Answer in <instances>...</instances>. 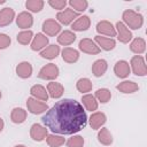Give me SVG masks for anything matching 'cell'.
Instances as JSON below:
<instances>
[{
	"instance_id": "1",
	"label": "cell",
	"mask_w": 147,
	"mask_h": 147,
	"mask_svg": "<svg viewBox=\"0 0 147 147\" xmlns=\"http://www.w3.org/2000/svg\"><path fill=\"white\" fill-rule=\"evenodd\" d=\"M41 121L53 133L74 134L86 126L87 116L78 101L63 99L57 101L52 108H48Z\"/></svg>"
},
{
	"instance_id": "2",
	"label": "cell",
	"mask_w": 147,
	"mask_h": 147,
	"mask_svg": "<svg viewBox=\"0 0 147 147\" xmlns=\"http://www.w3.org/2000/svg\"><path fill=\"white\" fill-rule=\"evenodd\" d=\"M122 18H123V23L124 25L132 30H138L144 24V16L132 9H126L123 11L122 14Z\"/></svg>"
},
{
	"instance_id": "3",
	"label": "cell",
	"mask_w": 147,
	"mask_h": 147,
	"mask_svg": "<svg viewBox=\"0 0 147 147\" xmlns=\"http://www.w3.org/2000/svg\"><path fill=\"white\" fill-rule=\"evenodd\" d=\"M130 69H132V72L136 76H146L147 75V67L145 63V59L141 55H134L132 56L130 61Z\"/></svg>"
},
{
	"instance_id": "4",
	"label": "cell",
	"mask_w": 147,
	"mask_h": 147,
	"mask_svg": "<svg viewBox=\"0 0 147 147\" xmlns=\"http://www.w3.org/2000/svg\"><path fill=\"white\" fill-rule=\"evenodd\" d=\"M59 68L56 64L54 63H48L46 65H44L40 70H39V74H38V77L41 78V79H45V80H53V79H56L57 76H59Z\"/></svg>"
},
{
	"instance_id": "5",
	"label": "cell",
	"mask_w": 147,
	"mask_h": 147,
	"mask_svg": "<svg viewBox=\"0 0 147 147\" xmlns=\"http://www.w3.org/2000/svg\"><path fill=\"white\" fill-rule=\"evenodd\" d=\"M26 107H28V110L31 113V114H34V115H38V114H42L45 111L48 110V106L46 102H42V101H38L37 99L34 98H28L26 100Z\"/></svg>"
},
{
	"instance_id": "6",
	"label": "cell",
	"mask_w": 147,
	"mask_h": 147,
	"mask_svg": "<svg viewBox=\"0 0 147 147\" xmlns=\"http://www.w3.org/2000/svg\"><path fill=\"white\" fill-rule=\"evenodd\" d=\"M78 47L83 53L91 54V55H96V54H99L101 52V48L92 39H88V38H83L79 41Z\"/></svg>"
},
{
	"instance_id": "7",
	"label": "cell",
	"mask_w": 147,
	"mask_h": 147,
	"mask_svg": "<svg viewBox=\"0 0 147 147\" xmlns=\"http://www.w3.org/2000/svg\"><path fill=\"white\" fill-rule=\"evenodd\" d=\"M79 16H78V13H76L74 9H71V8H65V9H63V10H61V11H59L57 14H56V18H57V21L61 23V24H63V25H69V24H71L72 22H74V20L75 18H78Z\"/></svg>"
},
{
	"instance_id": "8",
	"label": "cell",
	"mask_w": 147,
	"mask_h": 147,
	"mask_svg": "<svg viewBox=\"0 0 147 147\" xmlns=\"http://www.w3.org/2000/svg\"><path fill=\"white\" fill-rule=\"evenodd\" d=\"M115 30H116V36H117V39L121 41V42H123V44H127L129 41H131V39H132V32L124 25V23L123 22H121V21H118L117 23H116V28H115Z\"/></svg>"
},
{
	"instance_id": "9",
	"label": "cell",
	"mask_w": 147,
	"mask_h": 147,
	"mask_svg": "<svg viewBox=\"0 0 147 147\" xmlns=\"http://www.w3.org/2000/svg\"><path fill=\"white\" fill-rule=\"evenodd\" d=\"M61 29V24L53 18H48L42 23V31L49 37H55L56 34H59Z\"/></svg>"
},
{
	"instance_id": "10",
	"label": "cell",
	"mask_w": 147,
	"mask_h": 147,
	"mask_svg": "<svg viewBox=\"0 0 147 147\" xmlns=\"http://www.w3.org/2000/svg\"><path fill=\"white\" fill-rule=\"evenodd\" d=\"M48 132L46 126H42L38 123H34L31 125L30 127V137L34 140V141H42L44 139H46Z\"/></svg>"
},
{
	"instance_id": "11",
	"label": "cell",
	"mask_w": 147,
	"mask_h": 147,
	"mask_svg": "<svg viewBox=\"0 0 147 147\" xmlns=\"http://www.w3.org/2000/svg\"><path fill=\"white\" fill-rule=\"evenodd\" d=\"M107 121V116L105 113L102 111H95L93 113L90 118H88V123H90V126L93 129V130H99Z\"/></svg>"
},
{
	"instance_id": "12",
	"label": "cell",
	"mask_w": 147,
	"mask_h": 147,
	"mask_svg": "<svg viewBox=\"0 0 147 147\" xmlns=\"http://www.w3.org/2000/svg\"><path fill=\"white\" fill-rule=\"evenodd\" d=\"M16 24L20 29H29L33 24V17L29 11H22L16 17Z\"/></svg>"
},
{
	"instance_id": "13",
	"label": "cell",
	"mask_w": 147,
	"mask_h": 147,
	"mask_svg": "<svg viewBox=\"0 0 147 147\" xmlns=\"http://www.w3.org/2000/svg\"><path fill=\"white\" fill-rule=\"evenodd\" d=\"M114 72L117 77L119 78H126L130 72H131V69H130V64L127 61L125 60H119L115 63L114 65Z\"/></svg>"
},
{
	"instance_id": "14",
	"label": "cell",
	"mask_w": 147,
	"mask_h": 147,
	"mask_svg": "<svg viewBox=\"0 0 147 147\" xmlns=\"http://www.w3.org/2000/svg\"><path fill=\"white\" fill-rule=\"evenodd\" d=\"M47 93L52 99H60L64 93V87L61 83L51 82L47 84Z\"/></svg>"
},
{
	"instance_id": "15",
	"label": "cell",
	"mask_w": 147,
	"mask_h": 147,
	"mask_svg": "<svg viewBox=\"0 0 147 147\" xmlns=\"http://www.w3.org/2000/svg\"><path fill=\"white\" fill-rule=\"evenodd\" d=\"M96 31L100 34H105L108 37H116V30L109 21H100L96 24Z\"/></svg>"
},
{
	"instance_id": "16",
	"label": "cell",
	"mask_w": 147,
	"mask_h": 147,
	"mask_svg": "<svg viewBox=\"0 0 147 147\" xmlns=\"http://www.w3.org/2000/svg\"><path fill=\"white\" fill-rule=\"evenodd\" d=\"M48 45V38L46 37V34L44 33H37L32 41H31V49L37 52V51H41L44 48H46V46Z\"/></svg>"
},
{
	"instance_id": "17",
	"label": "cell",
	"mask_w": 147,
	"mask_h": 147,
	"mask_svg": "<svg viewBox=\"0 0 147 147\" xmlns=\"http://www.w3.org/2000/svg\"><path fill=\"white\" fill-rule=\"evenodd\" d=\"M15 18V11L10 7H6L0 10V28L9 25Z\"/></svg>"
},
{
	"instance_id": "18",
	"label": "cell",
	"mask_w": 147,
	"mask_h": 147,
	"mask_svg": "<svg viewBox=\"0 0 147 147\" xmlns=\"http://www.w3.org/2000/svg\"><path fill=\"white\" fill-rule=\"evenodd\" d=\"M90 26H91V20H90V17L87 15L79 16L71 24V29L74 31H86V30H88Z\"/></svg>"
},
{
	"instance_id": "19",
	"label": "cell",
	"mask_w": 147,
	"mask_h": 147,
	"mask_svg": "<svg viewBox=\"0 0 147 147\" xmlns=\"http://www.w3.org/2000/svg\"><path fill=\"white\" fill-rule=\"evenodd\" d=\"M95 44H98L99 47H101L103 51H111L116 46V41L113 38H107V37H101V36H95L94 40Z\"/></svg>"
},
{
	"instance_id": "20",
	"label": "cell",
	"mask_w": 147,
	"mask_h": 147,
	"mask_svg": "<svg viewBox=\"0 0 147 147\" xmlns=\"http://www.w3.org/2000/svg\"><path fill=\"white\" fill-rule=\"evenodd\" d=\"M32 71H33L32 65L29 62H26V61H23V62H21V63H18L16 65V74H17V76L23 78V79H26V78L31 77Z\"/></svg>"
},
{
	"instance_id": "21",
	"label": "cell",
	"mask_w": 147,
	"mask_h": 147,
	"mask_svg": "<svg viewBox=\"0 0 147 147\" xmlns=\"http://www.w3.org/2000/svg\"><path fill=\"white\" fill-rule=\"evenodd\" d=\"M62 59L67 63H75L79 59V52L71 47H64L62 49Z\"/></svg>"
},
{
	"instance_id": "22",
	"label": "cell",
	"mask_w": 147,
	"mask_h": 147,
	"mask_svg": "<svg viewBox=\"0 0 147 147\" xmlns=\"http://www.w3.org/2000/svg\"><path fill=\"white\" fill-rule=\"evenodd\" d=\"M116 88L122 92V93H125V94H131V93H134L139 90V86L137 83L132 82V80H124L122 83H119L118 85H116Z\"/></svg>"
},
{
	"instance_id": "23",
	"label": "cell",
	"mask_w": 147,
	"mask_h": 147,
	"mask_svg": "<svg viewBox=\"0 0 147 147\" xmlns=\"http://www.w3.org/2000/svg\"><path fill=\"white\" fill-rule=\"evenodd\" d=\"M30 93L32 95V98L37 99V100H41V101H47L48 100V93L47 90L42 86V85H33L30 88Z\"/></svg>"
},
{
	"instance_id": "24",
	"label": "cell",
	"mask_w": 147,
	"mask_h": 147,
	"mask_svg": "<svg viewBox=\"0 0 147 147\" xmlns=\"http://www.w3.org/2000/svg\"><path fill=\"white\" fill-rule=\"evenodd\" d=\"M108 69V63L106 60L103 59H99L96 61H94V63L92 64V74L95 77H101L105 75V72Z\"/></svg>"
},
{
	"instance_id": "25",
	"label": "cell",
	"mask_w": 147,
	"mask_h": 147,
	"mask_svg": "<svg viewBox=\"0 0 147 147\" xmlns=\"http://www.w3.org/2000/svg\"><path fill=\"white\" fill-rule=\"evenodd\" d=\"M75 40H76V34L74 31H70V30H64L57 37V42L62 46H69Z\"/></svg>"
},
{
	"instance_id": "26",
	"label": "cell",
	"mask_w": 147,
	"mask_h": 147,
	"mask_svg": "<svg viewBox=\"0 0 147 147\" xmlns=\"http://www.w3.org/2000/svg\"><path fill=\"white\" fill-rule=\"evenodd\" d=\"M130 49L132 53L140 55L146 51V41L144 38H134L130 44Z\"/></svg>"
},
{
	"instance_id": "27",
	"label": "cell",
	"mask_w": 147,
	"mask_h": 147,
	"mask_svg": "<svg viewBox=\"0 0 147 147\" xmlns=\"http://www.w3.org/2000/svg\"><path fill=\"white\" fill-rule=\"evenodd\" d=\"M82 102H83L84 107L86 108V110H88V111H94L99 107L98 100L92 94H85V95H83L82 96Z\"/></svg>"
},
{
	"instance_id": "28",
	"label": "cell",
	"mask_w": 147,
	"mask_h": 147,
	"mask_svg": "<svg viewBox=\"0 0 147 147\" xmlns=\"http://www.w3.org/2000/svg\"><path fill=\"white\" fill-rule=\"evenodd\" d=\"M26 110H24L23 108H14L10 113V119L13 123L15 124H22L25 119H26Z\"/></svg>"
},
{
	"instance_id": "29",
	"label": "cell",
	"mask_w": 147,
	"mask_h": 147,
	"mask_svg": "<svg viewBox=\"0 0 147 147\" xmlns=\"http://www.w3.org/2000/svg\"><path fill=\"white\" fill-rule=\"evenodd\" d=\"M60 54V46L57 45H49L40 52V56L47 60H53Z\"/></svg>"
},
{
	"instance_id": "30",
	"label": "cell",
	"mask_w": 147,
	"mask_h": 147,
	"mask_svg": "<svg viewBox=\"0 0 147 147\" xmlns=\"http://www.w3.org/2000/svg\"><path fill=\"white\" fill-rule=\"evenodd\" d=\"M98 140L100 144H102L105 146H109L113 144V136L107 127H102L98 132Z\"/></svg>"
},
{
	"instance_id": "31",
	"label": "cell",
	"mask_w": 147,
	"mask_h": 147,
	"mask_svg": "<svg viewBox=\"0 0 147 147\" xmlns=\"http://www.w3.org/2000/svg\"><path fill=\"white\" fill-rule=\"evenodd\" d=\"M46 142L49 147H61L62 145H64L65 139L61 136H56L55 133H52V134H47Z\"/></svg>"
},
{
	"instance_id": "32",
	"label": "cell",
	"mask_w": 147,
	"mask_h": 147,
	"mask_svg": "<svg viewBox=\"0 0 147 147\" xmlns=\"http://www.w3.org/2000/svg\"><path fill=\"white\" fill-rule=\"evenodd\" d=\"M92 87H93V84L88 78H80L76 83V88L82 93H87L92 91Z\"/></svg>"
},
{
	"instance_id": "33",
	"label": "cell",
	"mask_w": 147,
	"mask_h": 147,
	"mask_svg": "<svg viewBox=\"0 0 147 147\" xmlns=\"http://www.w3.org/2000/svg\"><path fill=\"white\" fill-rule=\"evenodd\" d=\"M18 44L21 45H29L31 42V40L33 39V32L31 30H24V31H21L17 37H16Z\"/></svg>"
},
{
	"instance_id": "34",
	"label": "cell",
	"mask_w": 147,
	"mask_h": 147,
	"mask_svg": "<svg viewBox=\"0 0 147 147\" xmlns=\"http://www.w3.org/2000/svg\"><path fill=\"white\" fill-rule=\"evenodd\" d=\"M45 2L42 0H28L25 2V7L28 10L32 11V13H39L41 11V9L44 8Z\"/></svg>"
},
{
	"instance_id": "35",
	"label": "cell",
	"mask_w": 147,
	"mask_h": 147,
	"mask_svg": "<svg viewBox=\"0 0 147 147\" xmlns=\"http://www.w3.org/2000/svg\"><path fill=\"white\" fill-rule=\"evenodd\" d=\"M95 99L101 103H107L111 99V93L108 88H99L95 92Z\"/></svg>"
},
{
	"instance_id": "36",
	"label": "cell",
	"mask_w": 147,
	"mask_h": 147,
	"mask_svg": "<svg viewBox=\"0 0 147 147\" xmlns=\"http://www.w3.org/2000/svg\"><path fill=\"white\" fill-rule=\"evenodd\" d=\"M69 5L71 7V9H76V13H82L84 10L87 9V6H88V2L86 0H70L69 1Z\"/></svg>"
},
{
	"instance_id": "37",
	"label": "cell",
	"mask_w": 147,
	"mask_h": 147,
	"mask_svg": "<svg viewBox=\"0 0 147 147\" xmlns=\"http://www.w3.org/2000/svg\"><path fill=\"white\" fill-rule=\"evenodd\" d=\"M65 144L68 147H83L84 146V138L82 136H72Z\"/></svg>"
},
{
	"instance_id": "38",
	"label": "cell",
	"mask_w": 147,
	"mask_h": 147,
	"mask_svg": "<svg viewBox=\"0 0 147 147\" xmlns=\"http://www.w3.org/2000/svg\"><path fill=\"white\" fill-rule=\"evenodd\" d=\"M67 1L65 0H48V5L53 8V9H56V10H62L65 8L67 6Z\"/></svg>"
},
{
	"instance_id": "39",
	"label": "cell",
	"mask_w": 147,
	"mask_h": 147,
	"mask_svg": "<svg viewBox=\"0 0 147 147\" xmlns=\"http://www.w3.org/2000/svg\"><path fill=\"white\" fill-rule=\"evenodd\" d=\"M11 42V39L6 33H0V49L7 48Z\"/></svg>"
},
{
	"instance_id": "40",
	"label": "cell",
	"mask_w": 147,
	"mask_h": 147,
	"mask_svg": "<svg viewBox=\"0 0 147 147\" xmlns=\"http://www.w3.org/2000/svg\"><path fill=\"white\" fill-rule=\"evenodd\" d=\"M3 126H5V122H3V119L0 117V132L3 130Z\"/></svg>"
},
{
	"instance_id": "41",
	"label": "cell",
	"mask_w": 147,
	"mask_h": 147,
	"mask_svg": "<svg viewBox=\"0 0 147 147\" xmlns=\"http://www.w3.org/2000/svg\"><path fill=\"white\" fill-rule=\"evenodd\" d=\"M14 147H25L24 145H16V146H14Z\"/></svg>"
},
{
	"instance_id": "42",
	"label": "cell",
	"mask_w": 147,
	"mask_h": 147,
	"mask_svg": "<svg viewBox=\"0 0 147 147\" xmlns=\"http://www.w3.org/2000/svg\"><path fill=\"white\" fill-rule=\"evenodd\" d=\"M5 2H6L5 0H0V5H1V3H5Z\"/></svg>"
},
{
	"instance_id": "43",
	"label": "cell",
	"mask_w": 147,
	"mask_h": 147,
	"mask_svg": "<svg viewBox=\"0 0 147 147\" xmlns=\"http://www.w3.org/2000/svg\"><path fill=\"white\" fill-rule=\"evenodd\" d=\"M1 96H2V93H1V91H0V99H1Z\"/></svg>"
}]
</instances>
